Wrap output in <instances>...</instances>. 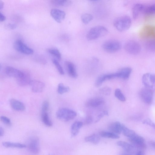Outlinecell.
<instances>
[{
	"instance_id": "74e56055",
	"label": "cell",
	"mask_w": 155,
	"mask_h": 155,
	"mask_svg": "<svg viewBox=\"0 0 155 155\" xmlns=\"http://www.w3.org/2000/svg\"><path fill=\"white\" fill-rule=\"evenodd\" d=\"M49 106V102L47 101L43 103L41 106V112H48Z\"/></svg>"
},
{
	"instance_id": "3957f363",
	"label": "cell",
	"mask_w": 155,
	"mask_h": 155,
	"mask_svg": "<svg viewBox=\"0 0 155 155\" xmlns=\"http://www.w3.org/2000/svg\"><path fill=\"white\" fill-rule=\"evenodd\" d=\"M76 115L77 114L75 111L66 108H60L56 113V116L58 118L65 121L74 119Z\"/></svg>"
},
{
	"instance_id": "60d3db41",
	"label": "cell",
	"mask_w": 155,
	"mask_h": 155,
	"mask_svg": "<svg viewBox=\"0 0 155 155\" xmlns=\"http://www.w3.org/2000/svg\"><path fill=\"white\" fill-rule=\"evenodd\" d=\"M109 115L107 111L104 110L100 114L97 116L96 120L95 121V123H97L98 122L100 119L102 118L104 116H108Z\"/></svg>"
},
{
	"instance_id": "1f68e13d",
	"label": "cell",
	"mask_w": 155,
	"mask_h": 155,
	"mask_svg": "<svg viewBox=\"0 0 155 155\" xmlns=\"http://www.w3.org/2000/svg\"><path fill=\"white\" fill-rule=\"evenodd\" d=\"M70 90V88L68 87L65 86L62 83H59L58 85L57 91L60 94L68 92Z\"/></svg>"
},
{
	"instance_id": "d6986e66",
	"label": "cell",
	"mask_w": 155,
	"mask_h": 155,
	"mask_svg": "<svg viewBox=\"0 0 155 155\" xmlns=\"http://www.w3.org/2000/svg\"><path fill=\"white\" fill-rule=\"evenodd\" d=\"M104 99L100 97L94 98L89 100L86 103V105L87 107H97L104 103Z\"/></svg>"
},
{
	"instance_id": "f546056e",
	"label": "cell",
	"mask_w": 155,
	"mask_h": 155,
	"mask_svg": "<svg viewBox=\"0 0 155 155\" xmlns=\"http://www.w3.org/2000/svg\"><path fill=\"white\" fill-rule=\"evenodd\" d=\"M48 51L50 54L53 55L58 60L61 59V54L59 50L56 48H51L48 49Z\"/></svg>"
},
{
	"instance_id": "d590c367",
	"label": "cell",
	"mask_w": 155,
	"mask_h": 155,
	"mask_svg": "<svg viewBox=\"0 0 155 155\" xmlns=\"http://www.w3.org/2000/svg\"><path fill=\"white\" fill-rule=\"evenodd\" d=\"M146 48L149 50L155 52V40L148 41L146 44Z\"/></svg>"
},
{
	"instance_id": "b9f144b4",
	"label": "cell",
	"mask_w": 155,
	"mask_h": 155,
	"mask_svg": "<svg viewBox=\"0 0 155 155\" xmlns=\"http://www.w3.org/2000/svg\"><path fill=\"white\" fill-rule=\"evenodd\" d=\"M93 121V118L91 116H88L86 117L84 121V124L85 125H89L92 123Z\"/></svg>"
},
{
	"instance_id": "f907efd6",
	"label": "cell",
	"mask_w": 155,
	"mask_h": 155,
	"mask_svg": "<svg viewBox=\"0 0 155 155\" xmlns=\"http://www.w3.org/2000/svg\"><path fill=\"white\" fill-rule=\"evenodd\" d=\"M121 155H131V154L125 152H124Z\"/></svg>"
},
{
	"instance_id": "277c9868",
	"label": "cell",
	"mask_w": 155,
	"mask_h": 155,
	"mask_svg": "<svg viewBox=\"0 0 155 155\" xmlns=\"http://www.w3.org/2000/svg\"><path fill=\"white\" fill-rule=\"evenodd\" d=\"M120 42L116 40H110L104 42L102 45L103 49L108 53H114L119 51L121 48Z\"/></svg>"
},
{
	"instance_id": "9c48e42d",
	"label": "cell",
	"mask_w": 155,
	"mask_h": 155,
	"mask_svg": "<svg viewBox=\"0 0 155 155\" xmlns=\"http://www.w3.org/2000/svg\"><path fill=\"white\" fill-rule=\"evenodd\" d=\"M142 81L145 87L155 90V74L150 73L144 74L142 77Z\"/></svg>"
},
{
	"instance_id": "ba28073f",
	"label": "cell",
	"mask_w": 155,
	"mask_h": 155,
	"mask_svg": "<svg viewBox=\"0 0 155 155\" xmlns=\"http://www.w3.org/2000/svg\"><path fill=\"white\" fill-rule=\"evenodd\" d=\"M153 91L146 87L141 89L140 92V96L143 102L148 104L152 102L153 96Z\"/></svg>"
},
{
	"instance_id": "bcb514c9",
	"label": "cell",
	"mask_w": 155,
	"mask_h": 155,
	"mask_svg": "<svg viewBox=\"0 0 155 155\" xmlns=\"http://www.w3.org/2000/svg\"><path fill=\"white\" fill-rule=\"evenodd\" d=\"M4 134V130L3 128L2 127H0V136H2Z\"/></svg>"
},
{
	"instance_id": "7402d4cb",
	"label": "cell",
	"mask_w": 155,
	"mask_h": 155,
	"mask_svg": "<svg viewBox=\"0 0 155 155\" xmlns=\"http://www.w3.org/2000/svg\"><path fill=\"white\" fill-rule=\"evenodd\" d=\"M83 124V123L82 122L76 121L72 124L71 130V135L72 137H74L78 135Z\"/></svg>"
},
{
	"instance_id": "5b68a950",
	"label": "cell",
	"mask_w": 155,
	"mask_h": 155,
	"mask_svg": "<svg viewBox=\"0 0 155 155\" xmlns=\"http://www.w3.org/2000/svg\"><path fill=\"white\" fill-rule=\"evenodd\" d=\"M124 48L128 53L136 55L139 54L141 51V46L137 41L131 40L127 41L125 44Z\"/></svg>"
},
{
	"instance_id": "836d02e7",
	"label": "cell",
	"mask_w": 155,
	"mask_h": 155,
	"mask_svg": "<svg viewBox=\"0 0 155 155\" xmlns=\"http://www.w3.org/2000/svg\"><path fill=\"white\" fill-rule=\"evenodd\" d=\"M114 95L115 97L120 101L123 102L125 101V97L120 89L117 88L115 90Z\"/></svg>"
},
{
	"instance_id": "5bb4252c",
	"label": "cell",
	"mask_w": 155,
	"mask_h": 155,
	"mask_svg": "<svg viewBox=\"0 0 155 155\" xmlns=\"http://www.w3.org/2000/svg\"><path fill=\"white\" fill-rule=\"evenodd\" d=\"M65 65L69 76L73 78H77L78 75L74 64L70 61H66L65 62Z\"/></svg>"
},
{
	"instance_id": "6da1fadb",
	"label": "cell",
	"mask_w": 155,
	"mask_h": 155,
	"mask_svg": "<svg viewBox=\"0 0 155 155\" xmlns=\"http://www.w3.org/2000/svg\"><path fill=\"white\" fill-rule=\"evenodd\" d=\"M108 31L105 27L101 25L91 28L87 34L86 37L88 40H95L106 35Z\"/></svg>"
},
{
	"instance_id": "8fae6325",
	"label": "cell",
	"mask_w": 155,
	"mask_h": 155,
	"mask_svg": "<svg viewBox=\"0 0 155 155\" xmlns=\"http://www.w3.org/2000/svg\"><path fill=\"white\" fill-rule=\"evenodd\" d=\"M29 85L31 91L35 93H39L44 90L45 85L43 82L36 80H31Z\"/></svg>"
},
{
	"instance_id": "d4e9b609",
	"label": "cell",
	"mask_w": 155,
	"mask_h": 155,
	"mask_svg": "<svg viewBox=\"0 0 155 155\" xmlns=\"http://www.w3.org/2000/svg\"><path fill=\"white\" fill-rule=\"evenodd\" d=\"M122 132L123 134L128 138H133L137 134L134 130L128 128L123 124Z\"/></svg>"
},
{
	"instance_id": "4fadbf2b",
	"label": "cell",
	"mask_w": 155,
	"mask_h": 155,
	"mask_svg": "<svg viewBox=\"0 0 155 155\" xmlns=\"http://www.w3.org/2000/svg\"><path fill=\"white\" fill-rule=\"evenodd\" d=\"M6 74L8 76L17 79L22 76L24 72L14 67L7 66L5 70Z\"/></svg>"
},
{
	"instance_id": "7c38bea8",
	"label": "cell",
	"mask_w": 155,
	"mask_h": 155,
	"mask_svg": "<svg viewBox=\"0 0 155 155\" xmlns=\"http://www.w3.org/2000/svg\"><path fill=\"white\" fill-rule=\"evenodd\" d=\"M50 14L54 19L58 23L61 22L64 18L66 14L63 11L57 8H53Z\"/></svg>"
},
{
	"instance_id": "7bdbcfd3",
	"label": "cell",
	"mask_w": 155,
	"mask_h": 155,
	"mask_svg": "<svg viewBox=\"0 0 155 155\" xmlns=\"http://www.w3.org/2000/svg\"><path fill=\"white\" fill-rule=\"evenodd\" d=\"M16 27V25L15 23H8L6 25V27L7 28L10 29H14Z\"/></svg>"
},
{
	"instance_id": "ac0fdd59",
	"label": "cell",
	"mask_w": 155,
	"mask_h": 155,
	"mask_svg": "<svg viewBox=\"0 0 155 155\" xmlns=\"http://www.w3.org/2000/svg\"><path fill=\"white\" fill-rule=\"evenodd\" d=\"M16 80L18 84L21 87L29 85L31 81L29 74L28 73L25 72L22 76L16 79Z\"/></svg>"
},
{
	"instance_id": "d6a6232c",
	"label": "cell",
	"mask_w": 155,
	"mask_h": 155,
	"mask_svg": "<svg viewBox=\"0 0 155 155\" xmlns=\"http://www.w3.org/2000/svg\"><path fill=\"white\" fill-rule=\"evenodd\" d=\"M92 15L89 13H85L81 16V19L83 22L85 24H87L93 19Z\"/></svg>"
},
{
	"instance_id": "83f0119b",
	"label": "cell",
	"mask_w": 155,
	"mask_h": 155,
	"mask_svg": "<svg viewBox=\"0 0 155 155\" xmlns=\"http://www.w3.org/2000/svg\"><path fill=\"white\" fill-rule=\"evenodd\" d=\"M41 119L43 123L48 127H51L53 124L48 112H41Z\"/></svg>"
},
{
	"instance_id": "52a82bcc",
	"label": "cell",
	"mask_w": 155,
	"mask_h": 155,
	"mask_svg": "<svg viewBox=\"0 0 155 155\" xmlns=\"http://www.w3.org/2000/svg\"><path fill=\"white\" fill-rule=\"evenodd\" d=\"M13 47L15 50L24 54H30L33 53V50L20 40L15 41L13 44Z\"/></svg>"
},
{
	"instance_id": "484cf974",
	"label": "cell",
	"mask_w": 155,
	"mask_h": 155,
	"mask_svg": "<svg viewBox=\"0 0 155 155\" xmlns=\"http://www.w3.org/2000/svg\"><path fill=\"white\" fill-rule=\"evenodd\" d=\"M51 3L57 6L66 7L71 4V2L68 0H52L51 1Z\"/></svg>"
},
{
	"instance_id": "816d5d0a",
	"label": "cell",
	"mask_w": 155,
	"mask_h": 155,
	"mask_svg": "<svg viewBox=\"0 0 155 155\" xmlns=\"http://www.w3.org/2000/svg\"></svg>"
},
{
	"instance_id": "4316f807",
	"label": "cell",
	"mask_w": 155,
	"mask_h": 155,
	"mask_svg": "<svg viewBox=\"0 0 155 155\" xmlns=\"http://www.w3.org/2000/svg\"><path fill=\"white\" fill-rule=\"evenodd\" d=\"M84 140L86 142H91L96 145L99 143L100 138L99 135L94 134L85 137Z\"/></svg>"
},
{
	"instance_id": "8992f818",
	"label": "cell",
	"mask_w": 155,
	"mask_h": 155,
	"mask_svg": "<svg viewBox=\"0 0 155 155\" xmlns=\"http://www.w3.org/2000/svg\"><path fill=\"white\" fill-rule=\"evenodd\" d=\"M26 147L31 153L36 154L40 150V142L38 138L36 137L30 138L27 142Z\"/></svg>"
},
{
	"instance_id": "f1b7e54d",
	"label": "cell",
	"mask_w": 155,
	"mask_h": 155,
	"mask_svg": "<svg viewBox=\"0 0 155 155\" xmlns=\"http://www.w3.org/2000/svg\"><path fill=\"white\" fill-rule=\"evenodd\" d=\"M99 134L101 137L104 138L112 139H117L119 138L118 135L111 132L102 131Z\"/></svg>"
},
{
	"instance_id": "e575fe53",
	"label": "cell",
	"mask_w": 155,
	"mask_h": 155,
	"mask_svg": "<svg viewBox=\"0 0 155 155\" xmlns=\"http://www.w3.org/2000/svg\"><path fill=\"white\" fill-rule=\"evenodd\" d=\"M52 61L60 74L63 75L64 71L63 68L57 60L54 59H52Z\"/></svg>"
},
{
	"instance_id": "ab89813d",
	"label": "cell",
	"mask_w": 155,
	"mask_h": 155,
	"mask_svg": "<svg viewBox=\"0 0 155 155\" xmlns=\"http://www.w3.org/2000/svg\"><path fill=\"white\" fill-rule=\"evenodd\" d=\"M143 123L148 125L150 126L155 128V124L149 118H147L144 120L143 122Z\"/></svg>"
},
{
	"instance_id": "cb8c5ba5",
	"label": "cell",
	"mask_w": 155,
	"mask_h": 155,
	"mask_svg": "<svg viewBox=\"0 0 155 155\" xmlns=\"http://www.w3.org/2000/svg\"><path fill=\"white\" fill-rule=\"evenodd\" d=\"M2 145L6 147L23 148L26 147V144L18 143L11 142H4L2 143Z\"/></svg>"
},
{
	"instance_id": "9a60e30c",
	"label": "cell",
	"mask_w": 155,
	"mask_h": 155,
	"mask_svg": "<svg viewBox=\"0 0 155 155\" xmlns=\"http://www.w3.org/2000/svg\"><path fill=\"white\" fill-rule=\"evenodd\" d=\"M117 78L116 73L101 75L96 80L95 85L97 87H100L105 81Z\"/></svg>"
},
{
	"instance_id": "603a6c76",
	"label": "cell",
	"mask_w": 155,
	"mask_h": 155,
	"mask_svg": "<svg viewBox=\"0 0 155 155\" xmlns=\"http://www.w3.org/2000/svg\"><path fill=\"white\" fill-rule=\"evenodd\" d=\"M144 5L137 3L132 8V15L134 19L137 18L141 12H143Z\"/></svg>"
},
{
	"instance_id": "44dd1931",
	"label": "cell",
	"mask_w": 155,
	"mask_h": 155,
	"mask_svg": "<svg viewBox=\"0 0 155 155\" xmlns=\"http://www.w3.org/2000/svg\"><path fill=\"white\" fill-rule=\"evenodd\" d=\"M132 71V69L129 67L123 68L116 72L118 78L123 79L128 78Z\"/></svg>"
},
{
	"instance_id": "681fc988",
	"label": "cell",
	"mask_w": 155,
	"mask_h": 155,
	"mask_svg": "<svg viewBox=\"0 0 155 155\" xmlns=\"http://www.w3.org/2000/svg\"><path fill=\"white\" fill-rule=\"evenodd\" d=\"M136 155H145L142 151H139L136 153Z\"/></svg>"
},
{
	"instance_id": "ffe728a7",
	"label": "cell",
	"mask_w": 155,
	"mask_h": 155,
	"mask_svg": "<svg viewBox=\"0 0 155 155\" xmlns=\"http://www.w3.org/2000/svg\"><path fill=\"white\" fill-rule=\"evenodd\" d=\"M122 124L116 121L111 124L108 126V129L110 132L118 135L122 132Z\"/></svg>"
},
{
	"instance_id": "c3c4849f",
	"label": "cell",
	"mask_w": 155,
	"mask_h": 155,
	"mask_svg": "<svg viewBox=\"0 0 155 155\" xmlns=\"http://www.w3.org/2000/svg\"><path fill=\"white\" fill-rule=\"evenodd\" d=\"M4 3L3 1L0 0V9L1 10L4 7Z\"/></svg>"
},
{
	"instance_id": "7a4b0ae2",
	"label": "cell",
	"mask_w": 155,
	"mask_h": 155,
	"mask_svg": "<svg viewBox=\"0 0 155 155\" xmlns=\"http://www.w3.org/2000/svg\"><path fill=\"white\" fill-rule=\"evenodd\" d=\"M131 24V19L127 15L122 16L117 18L114 22L115 28L120 31L127 30L130 28Z\"/></svg>"
},
{
	"instance_id": "7dc6e473",
	"label": "cell",
	"mask_w": 155,
	"mask_h": 155,
	"mask_svg": "<svg viewBox=\"0 0 155 155\" xmlns=\"http://www.w3.org/2000/svg\"><path fill=\"white\" fill-rule=\"evenodd\" d=\"M149 143L151 146L155 148V142L153 141H150L149 142Z\"/></svg>"
},
{
	"instance_id": "4dcf8cb0",
	"label": "cell",
	"mask_w": 155,
	"mask_h": 155,
	"mask_svg": "<svg viewBox=\"0 0 155 155\" xmlns=\"http://www.w3.org/2000/svg\"><path fill=\"white\" fill-rule=\"evenodd\" d=\"M143 12L147 14H155V3L147 6H144Z\"/></svg>"
},
{
	"instance_id": "f6af8a7d",
	"label": "cell",
	"mask_w": 155,
	"mask_h": 155,
	"mask_svg": "<svg viewBox=\"0 0 155 155\" xmlns=\"http://www.w3.org/2000/svg\"><path fill=\"white\" fill-rule=\"evenodd\" d=\"M6 19L5 16L2 12L0 13V21H3Z\"/></svg>"
},
{
	"instance_id": "2e32d148",
	"label": "cell",
	"mask_w": 155,
	"mask_h": 155,
	"mask_svg": "<svg viewBox=\"0 0 155 155\" xmlns=\"http://www.w3.org/2000/svg\"><path fill=\"white\" fill-rule=\"evenodd\" d=\"M9 103L12 108L17 111H23L25 110V107L21 102L15 99L10 100Z\"/></svg>"
},
{
	"instance_id": "e0dca14e",
	"label": "cell",
	"mask_w": 155,
	"mask_h": 155,
	"mask_svg": "<svg viewBox=\"0 0 155 155\" xmlns=\"http://www.w3.org/2000/svg\"><path fill=\"white\" fill-rule=\"evenodd\" d=\"M117 144L121 147L125 152L131 154L134 153L136 151V148L131 144L127 142L120 141L117 142Z\"/></svg>"
},
{
	"instance_id": "ee69618b",
	"label": "cell",
	"mask_w": 155,
	"mask_h": 155,
	"mask_svg": "<svg viewBox=\"0 0 155 155\" xmlns=\"http://www.w3.org/2000/svg\"><path fill=\"white\" fill-rule=\"evenodd\" d=\"M151 31V37L155 38V26H152Z\"/></svg>"
},
{
	"instance_id": "f35d334b",
	"label": "cell",
	"mask_w": 155,
	"mask_h": 155,
	"mask_svg": "<svg viewBox=\"0 0 155 155\" xmlns=\"http://www.w3.org/2000/svg\"><path fill=\"white\" fill-rule=\"evenodd\" d=\"M0 119L5 124L8 126L11 125V120L9 118L5 116H2L1 117Z\"/></svg>"
},
{
	"instance_id": "30bf717a",
	"label": "cell",
	"mask_w": 155,
	"mask_h": 155,
	"mask_svg": "<svg viewBox=\"0 0 155 155\" xmlns=\"http://www.w3.org/2000/svg\"><path fill=\"white\" fill-rule=\"evenodd\" d=\"M128 140L136 149L142 150L145 149L146 148L144 139L138 134L133 138H128Z\"/></svg>"
},
{
	"instance_id": "8d00e7d4",
	"label": "cell",
	"mask_w": 155,
	"mask_h": 155,
	"mask_svg": "<svg viewBox=\"0 0 155 155\" xmlns=\"http://www.w3.org/2000/svg\"><path fill=\"white\" fill-rule=\"evenodd\" d=\"M99 92L101 94L108 96L110 94L111 89L108 87H104L101 88L99 90Z\"/></svg>"
}]
</instances>
